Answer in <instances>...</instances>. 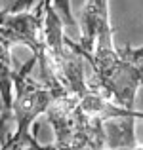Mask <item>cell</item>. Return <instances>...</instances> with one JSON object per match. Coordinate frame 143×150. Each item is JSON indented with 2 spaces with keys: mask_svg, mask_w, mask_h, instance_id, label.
<instances>
[{
  "mask_svg": "<svg viewBox=\"0 0 143 150\" xmlns=\"http://www.w3.org/2000/svg\"><path fill=\"white\" fill-rule=\"evenodd\" d=\"M0 106H2V108H4V105H2V97H0Z\"/></svg>",
  "mask_w": 143,
  "mask_h": 150,
  "instance_id": "3",
  "label": "cell"
},
{
  "mask_svg": "<svg viewBox=\"0 0 143 150\" xmlns=\"http://www.w3.org/2000/svg\"><path fill=\"white\" fill-rule=\"evenodd\" d=\"M124 150H143V146H137V144H136V146H132V148H124Z\"/></svg>",
  "mask_w": 143,
  "mask_h": 150,
  "instance_id": "2",
  "label": "cell"
},
{
  "mask_svg": "<svg viewBox=\"0 0 143 150\" xmlns=\"http://www.w3.org/2000/svg\"><path fill=\"white\" fill-rule=\"evenodd\" d=\"M67 42L88 63L90 88L101 91L122 108L134 110L132 106L136 101L137 88L143 84V48L114 50L113 46H109L86 51L74 42Z\"/></svg>",
  "mask_w": 143,
  "mask_h": 150,
  "instance_id": "1",
  "label": "cell"
}]
</instances>
